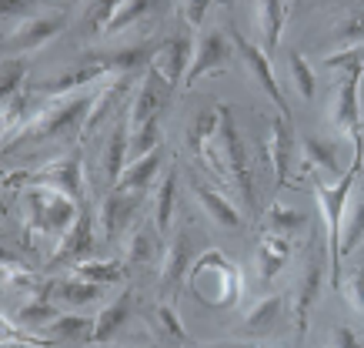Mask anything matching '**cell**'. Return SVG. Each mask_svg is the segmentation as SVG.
I'll return each mask as SVG.
<instances>
[{
    "instance_id": "cell-34",
    "label": "cell",
    "mask_w": 364,
    "mask_h": 348,
    "mask_svg": "<svg viewBox=\"0 0 364 348\" xmlns=\"http://www.w3.org/2000/svg\"><path fill=\"white\" fill-rule=\"evenodd\" d=\"M54 318H57V312H54V305H50V298H44V295H31V298L21 305V312H17V325H21L23 332H31V328L50 325Z\"/></svg>"
},
{
    "instance_id": "cell-31",
    "label": "cell",
    "mask_w": 364,
    "mask_h": 348,
    "mask_svg": "<svg viewBox=\"0 0 364 348\" xmlns=\"http://www.w3.org/2000/svg\"><path fill=\"white\" fill-rule=\"evenodd\" d=\"M174 188H177V168L164 171V178L157 184V198H154V231L157 235H164L167 228H171V214H174Z\"/></svg>"
},
{
    "instance_id": "cell-18",
    "label": "cell",
    "mask_w": 364,
    "mask_h": 348,
    "mask_svg": "<svg viewBox=\"0 0 364 348\" xmlns=\"http://www.w3.org/2000/svg\"><path fill=\"white\" fill-rule=\"evenodd\" d=\"M100 78H107V70L84 57V64H80V68L64 70V74H57V78L44 80L37 90H41V94H47V97H64V94L84 90V84H94V80H100ZM111 78H114V74H111Z\"/></svg>"
},
{
    "instance_id": "cell-35",
    "label": "cell",
    "mask_w": 364,
    "mask_h": 348,
    "mask_svg": "<svg viewBox=\"0 0 364 348\" xmlns=\"http://www.w3.org/2000/svg\"><path fill=\"white\" fill-rule=\"evenodd\" d=\"M50 295H57L67 305H87L100 295V288L97 285H87V281H77V278H50Z\"/></svg>"
},
{
    "instance_id": "cell-4",
    "label": "cell",
    "mask_w": 364,
    "mask_h": 348,
    "mask_svg": "<svg viewBox=\"0 0 364 348\" xmlns=\"http://www.w3.org/2000/svg\"><path fill=\"white\" fill-rule=\"evenodd\" d=\"M364 68L351 64L348 74L338 84L334 94V107H331V121L348 141H351V161H364V131H361V104H358V88H361Z\"/></svg>"
},
{
    "instance_id": "cell-27",
    "label": "cell",
    "mask_w": 364,
    "mask_h": 348,
    "mask_svg": "<svg viewBox=\"0 0 364 348\" xmlns=\"http://www.w3.org/2000/svg\"><path fill=\"white\" fill-rule=\"evenodd\" d=\"M364 238V184L361 191L354 194V201L348 198V208H344V225H341V258L351 255L354 248L361 245Z\"/></svg>"
},
{
    "instance_id": "cell-46",
    "label": "cell",
    "mask_w": 364,
    "mask_h": 348,
    "mask_svg": "<svg viewBox=\"0 0 364 348\" xmlns=\"http://www.w3.org/2000/svg\"><path fill=\"white\" fill-rule=\"evenodd\" d=\"M0 265H23V261L17 258L14 251H7V248H0Z\"/></svg>"
},
{
    "instance_id": "cell-25",
    "label": "cell",
    "mask_w": 364,
    "mask_h": 348,
    "mask_svg": "<svg viewBox=\"0 0 364 348\" xmlns=\"http://www.w3.org/2000/svg\"><path fill=\"white\" fill-rule=\"evenodd\" d=\"M157 168H161V147H157V151H151V154L137 157V161H131V164L124 168L121 181H117L114 188H117V191H137V194H144L147 188H151V181L157 178Z\"/></svg>"
},
{
    "instance_id": "cell-1",
    "label": "cell",
    "mask_w": 364,
    "mask_h": 348,
    "mask_svg": "<svg viewBox=\"0 0 364 348\" xmlns=\"http://www.w3.org/2000/svg\"><path fill=\"white\" fill-rule=\"evenodd\" d=\"M97 97V90H74V94H64V97H50L44 107L33 111L31 121H23V127L17 135L0 144V151H14L21 144H37V141H57V137H67V135H77L80 137V127L87 121V111L90 104Z\"/></svg>"
},
{
    "instance_id": "cell-32",
    "label": "cell",
    "mask_w": 364,
    "mask_h": 348,
    "mask_svg": "<svg viewBox=\"0 0 364 348\" xmlns=\"http://www.w3.org/2000/svg\"><path fill=\"white\" fill-rule=\"evenodd\" d=\"M27 107H31V94H27V90H17L11 101L0 104V144H7L23 127V111H27Z\"/></svg>"
},
{
    "instance_id": "cell-24",
    "label": "cell",
    "mask_w": 364,
    "mask_h": 348,
    "mask_svg": "<svg viewBox=\"0 0 364 348\" xmlns=\"http://www.w3.org/2000/svg\"><path fill=\"white\" fill-rule=\"evenodd\" d=\"M100 168H104V181H107L111 188L121 181L124 168H127V121H121L111 131L107 144L100 151Z\"/></svg>"
},
{
    "instance_id": "cell-5",
    "label": "cell",
    "mask_w": 364,
    "mask_h": 348,
    "mask_svg": "<svg viewBox=\"0 0 364 348\" xmlns=\"http://www.w3.org/2000/svg\"><path fill=\"white\" fill-rule=\"evenodd\" d=\"M27 188L60 191V194H67V198H74L77 204H84L87 184H84V157H80V151L57 157V161H50V164L41 171H31V174H27Z\"/></svg>"
},
{
    "instance_id": "cell-22",
    "label": "cell",
    "mask_w": 364,
    "mask_h": 348,
    "mask_svg": "<svg viewBox=\"0 0 364 348\" xmlns=\"http://www.w3.org/2000/svg\"><path fill=\"white\" fill-rule=\"evenodd\" d=\"M131 288L124 295H117L107 308H100V315L94 318V325H90V338L87 342H94V345H104V342H111L114 332L127 322V315H131Z\"/></svg>"
},
{
    "instance_id": "cell-3",
    "label": "cell",
    "mask_w": 364,
    "mask_h": 348,
    "mask_svg": "<svg viewBox=\"0 0 364 348\" xmlns=\"http://www.w3.org/2000/svg\"><path fill=\"white\" fill-rule=\"evenodd\" d=\"M214 154H218V164H221V174L231 178V184L237 188L241 201L247 211H257V198H254V181H251V164H247V154H244V141L241 131L234 124V114L228 104H218V135H214Z\"/></svg>"
},
{
    "instance_id": "cell-40",
    "label": "cell",
    "mask_w": 364,
    "mask_h": 348,
    "mask_svg": "<svg viewBox=\"0 0 364 348\" xmlns=\"http://www.w3.org/2000/svg\"><path fill=\"white\" fill-rule=\"evenodd\" d=\"M144 14H147V4H144V0H134V4H114L111 21L104 23V31H100V34H117V31H124L127 23L141 21Z\"/></svg>"
},
{
    "instance_id": "cell-28",
    "label": "cell",
    "mask_w": 364,
    "mask_h": 348,
    "mask_svg": "<svg viewBox=\"0 0 364 348\" xmlns=\"http://www.w3.org/2000/svg\"><path fill=\"white\" fill-rule=\"evenodd\" d=\"M277 315H281V298L277 295H264L244 312V332L247 335H267L274 328Z\"/></svg>"
},
{
    "instance_id": "cell-37",
    "label": "cell",
    "mask_w": 364,
    "mask_h": 348,
    "mask_svg": "<svg viewBox=\"0 0 364 348\" xmlns=\"http://www.w3.org/2000/svg\"><path fill=\"white\" fill-rule=\"evenodd\" d=\"M287 78H291V84L298 88V94L304 101L314 97V70H311V64L304 60V54H298V51L287 54Z\"/></svg>"
},
{
    "instance_id": "cell-17",
    "label": "cell",
    "mask_w": 364,
    "mask_h": 348,
    "mask_svg": "<svg viewBox=\"0 0 364 348\" xmlns=\"http://www.w3.org/2000/svg\"><path fill=\"white\" fill-rule=\"evenodd\" d=\"M188 261H191V235L188 231H177L164 251V261H161V295L164 298L174 295V288L184 281Z\"/></svg>"
},
{
    "instance_id": "cell-36",
    "label": "cell",
    "mask_w": 364,
    "mask_h": 348,
    "mask_svg": "<svg viewBox=\"0 0 364 348\" xmlns=\"http://www.w3.org/2000/svg\"><path fill=\"white\" fill-rule=\"evenodd\" d=\"M90 318H80V315H57L50 322V335L54 338H67V342H87L90 338Z\"/></svg>"
},
{
    "instance_id": "cell-33",
    "label": "cell",
    "mask_w": 364,
    "mask_h": 348,
    "mask_svg": "<svg viewBox=\"0 0 364 348\" xmlns=\"http://www.w3.org/2000/svg\"><path fill=\"white\" fill-rule=\"evenodd\" d=\"M334 37H338V51H354L364 41V4L344 11V17L334 23Z\"/></svg>"
},
{
    "instance_id": "cell-42",
    "label": "cell",
    "mask_w": 364,
    "mask_h": 348,
    "mask_svg": "<svg viewBox=\"0 0 364 348\" xmlns=\"http://www.w3.org/2000/svg\"><path fill=\"white\" fill-rule=\"evenodd\" d=\"M341 292H344V298L351 302L354 312L364 315V271H354L348 281H341Z\"/></svg>"
},
{
    "instance_id": "cell-12",
    "label": "cell",
    "mask_w": 364,
    "mask_h": 348,
    "mask_svg": "<svg viewBox=\"0 0 364 348\" xmlns=\"http://www.w3.org/2000/svg\"><path fill=\"white\" fill-rule=\"evenodd\" d=\"M164 94H167V84L157 78L154 70H147L144 80L137 84L131 111H127V131H137V127H144V124L157 121V114H161V107H164Z\"/></svg>"
},
{
    "instance_id": "cell-21",
    "label": "cell",
    "mask_w": 364,
    "mask_h": 348,
    "mask_svg": "<svg viewBox=\"0 0 364 348\" xmlns=\"http://www.w3.org/2000/svg\"><path fill=\"white\" fill-rule=\"evenodd\" d=\"M154 51L157 47L151 44H134V47H124V51H111V54H90L87 60L100 64L107 74H134V70H141L154 57Z\"/></svg>"
},
{
    "instance_id": "cell-8",
    "label": "cell",
    "mask_w": 364,
    "mask_h": 348,
    "mask_svg": "<svg viewBox=\"0 0 364 348\" xmlns=\"http://www.w3.org/2000/svg\"><path fill=\"white\" fill-rule=\"evenodd\" d=\"M321 281H324V265H321V255H311L304 271H301L298 285H294V302H291V312H294V332L298 338L308 335V322H311V312L318 305V295H321Z\"/></svg>"
},
{
    "instance_id": "cell-15",
    "label": "cell",
    "mask_w": 364,
    "mask_h": 348,
    "mask_svg": "<svg viewBox=\"0 0 364 348\" xmlns=\"http://www.w3.org/2000/svg\"><path fill=\"white\" fill-rule=\"evenodd\" d=\"M214 135H218V107H204L188 124V151L200 161H210V168L221 174V164L214 154Z\"/></svg>"
},
{
    "instance_id": "cell-41",
    "label": "cell",
    "mask_w": 364,
    "mask_h": 348,
    "mask_svg": "<svg viewBox=\"0 0 364 348\" xmlns=\"http://www.w3.org/2000/svg\"><path fill=\"white\" fill-rule=\"evenodd\" d=\"M154 318H157V325L164 328L171 338H184V325H181V318H177V308L171 302H161L154 308Z\"/></svg>"
},
{
    "instance_id": "cell-7",
    "label": "cell",
    "mask_w": 364,
    "mask_h": 348,
    "mask_svg": "<svg viewBox=\"0 0 364 348\" xmlns=\"http://www.w3.org/2000/svg\"><path fill=\"white\" fill-rule=\"evenodd\" d=\"M90 245H94V214H90L87 204H80L77 218L70 221V228H67L64 235L57 238V248H54V255L47 258V268H64V265L74 268V265L84 261Z\"/></svg>"
},
{
    "instance_id": "cell-2",
    "label": "cell",
    "mask_w": 364,
    "mask_h": 348,
    "mask_svg": "<svg viewBox=\"0 0 364 348\" xmlns=\"http://www.w3.org/2000/svg\"><path fill=\"white\" fill-rule=\"evenodd\" d=\"M361 178V161H351V168L344 171L341 178L334 181L331 188L328 184H314V198H318L321 218L328 225V241H324V251H328V281H331L334 292H341V225H344V208H348V198L354 191V181Z\"/></svg>"
},
{
    "instance_id": "cell-9",
    "label": "cell",
    "mask_w": 364,
    "mask_h": 348,
    "mask_svg": "<svg viewBox=\"0 0 364 348\" xmlns=\"http://www.w3.org/2000/svg\"><path fill=\"white\" fill-rule=\"evenodd\" d=\"M64 21H67L64 11L31 14V17H23L11 34H7V47H11V51H37V47H44L50 37L60 34Z\"/></svg>"
},
{
    "instance_id": "cell-43",
    "label": "cell",
    "mask_w": 364,
    "mask_h": 348,
    "mask_svg": "<svg viewBox=\"0 0 364 348\" xmlns=\"http://www.w3.org/2000/svg\"><path fill=\"white\" fill-rule=\"evenodd\" d=\"M0 345H44V342H37V338L23 335L21 325H11V322L0 315Z\"/></svg>"
},
{
    "instance_id": "cell-44",
    "label": "cell",
    "mask_w": 364,
    "mask_h": 348,
    "mask_svg": "<svg viewBox=\"0 0 364 348\" xmlns=\"http://www.w3.org/2000/svg\"><path fill=\"white\" fill-rule=\"evenodd\" d=\"M208 11H210V4H200V0H194V4H181V7H177V17L188 23L191 31H200V21L208 17Z\"/></svg>"
},
{
    "instance_id": "cell-29",
    "label": "cell",
    "mask_w": 364,
    "mask_h": 348,
    "mask_svg": "<svg viewBox=\"0 0 364 348\" xmlns=\"http://www.w3.org/2000/svg\"><path fill=\"white\" fill-rule=\"evenodd\" d=\"M157 255L154 225H137L124 241V265H151Z\"/></svg>"
},
{
    "instance_id": "cell-39",
    "label": "cell",
    "mask_w": 364,
    "mask_h": 348,
    "mask_svg": "<svg viewBox=\"0 0 364 348\" xmlns=\"http://www.w3.org/2000/svg\"><path fill=\"white\" fill-rule=\"evenodd\" d=\"M264 218H267V235H281V238H287L291 231H298L304 225V214L291 211L284 204H271Z\"/></svg>"
},
{
    "instance_id": "cell-11",
    "label": "cell",
    "mask_w": 364,
    "mask_h": 348,
    "mask_svg": "<svg viewBox=\"0 0 364 348\" xmlns=\"http://www.w3.org/2000/svg\"><path fill=\"white\" fill-rule=\"evenodd\" d=\"M191 64V37L174 34L167 37L164 44H157L154 57H151V70L167 84V90L177 88L184 80V68Z\"/></svg>"
},
{
    "instance_id": "cell-38",
    "label": "cell",
    "mask_w": 364,
    "mask_h": 348,
    "mask_svg": "<svg viewBox=\"0 0 364 348\" xmlns=\"http://www.w3.org/2000/svg\"><path fill=\"white\" fill-rule=\"evenodd\" d=\"M23 78H27V60H21V57H7V60H0V104L11 101L14 94L21 90Z\"/></svg>"
},
{
    "instance_id": "cell-45",
    "label": "cell",
    "mask_w": 364,
    "mask_h": 348,
    "mask_svg": "<svg viewBox=\"0 0 364 348\" xmlns=\"http://www.w3.org/2000/svg\"><path fill=\"white\" fill-rule=\"evenodd\" d=\"M328 348H361V338L354 335L348 325H334L328 332Z\"/></svg>"
},
{
    "instance_id": "cell-10",
    "label": "cell",
    "mask_w": 364,
    "mask_h": 348,
    "mask_svg": "<svg viewBox=\"0 0 364 348\" xmlns=\"http://www.w3.org/2000/svg\"><path fill=\"white\" fill-rule=\"evenodd\" d=\"M234 47H237V54L244 57V64H247V70H251V78L261 84V90H264L267 97L277 104V111H281V117H287V101H284V90H281V84H277L274 78V68H271V60H267V54L261 51L257 44H251L247 37L234 34Z\"/></svg>"
},
{
    "instance_id": "cell-6",
    "label": "cell",
    "mask_w": 364,
    "mask_h": 348,
    "mask_svg": "<svg viewBox=\"0 0 364 348\" xmlns=\"http://www.w3.org/2000/svg\"><path fill=\"white\" fill-rule=\"evenodd\" d=\"M231 57V41L224 31H200L198 41L191 44V64L184 70V88H194L204 74H218Z\"/></svg>"
},
{
    "instance_id": "cell-20",
    "label": "cell",
    "mask_w": 364,
    "mask_h": 348,
    "mask_svg": "<svg viewBox=\"0 0 364 348\" xmlns=\"http://www.w3.org/2000/svg\"><path fill=\"white\" fill-rule=\"evenodd\" d=\"M287 261H291V241L287 238L264 235L257 241V278H261V285H271Z\"/></svg>"
},
{
    "instance_id": "cell-13",
    "label": "cell",
    "mask_w": 364,
    "mask_h": 348,
    "mask_svg": "<svg viewBox=\"0 0 364 348\" xmlns=\"http://www.w3.org/2000/svg\"><path fill=\"white\" fill-rule=\"evenodd\" d=\"M131 78H134V74H114L104 88H97V97H94V104H90L87 121H84V127H80V141H87V137L97 131L100 124L114 114V107H117V104L131 94Z\"/></svg>"
},
{
    "instance_id": "cell-30",
    "label": "cell",
    "mask_w": 364,
    "mask_h": 348,
    "mask_svg": "<svg viewBox=\"0 0 364 348\" xmlns=\"http://www.w3.org/2000/svg\"><path fill=\"white\" fill-rule=\"evenodd\" d=\"M70 278L104 288V285H114V281L124 278V261H80L70 268Z\"/></svg>"
},
{
    "instance_id": "cell-47",
    "label": "cell",
    "mask_w": 364,
    "mask_h": 348,
    "mask_svg": "<svg viewBox=\"0 0 364 348\" xmlns=\"http://www.w3.org/2000/svg\"><path fill=\"white\" fill-rule=\"evenodd\" d=\"M4 214H7V204H4V198H0V218H4Z\"/></svg>"
},
{
    "instance_id": "cell-26",
    "label": "cell",
    "mask_w": 364,
    "mask_h": 348,
    "mask_svg": "<svg viewBox=\"0 0 364 348\" xmlns=\"http://www.w3.org/2000/svg\"><path fill=\"white\" fill-rule=\"evenodd\" d=\"M287 21V7L284 4H257V34H261V51L271 57V51L281 41V27Z\"/></svg>"
},
{
    "instance_id": "cell-14",
    "label": "cell",
    "mask_w": 364,
    "mask_h": 348,
    "mask_svg": "<svg viewBox=\"0 0 364 348\" xmlns=\"http://www.w3.org/2000/svg\"><path fill=\"white\" fill-rule=\"evenodd\" d=\"M294 137V127L287 117L277 114L274 121L267 124V137H264V154L271 161V168H274V184L277 188H284L287 184V174H291V141Z\"/></svg>"
},
{
    "instance_id": "cell-16",
    "label": "cell",
    "mask_w": 364,
    "mask_h": 348,
    "mask_svg": "<svg viewBox=\"0 0 364 348\" xmlns=\"http://www.w3.org/2000/svg\"><path fill=\"white\" fill-rule=\"evenodd\" d=\"M141 201H144V194H137V191H117V188H111V191L104 194V201H100V208H97L104 238L117 235L124 221H131V214L141 208Z\"/></svg>"
},
{
    "instance_id": "cell-48",
    "label": "cell",
    "mask_w": 364,
    "mask_h": 348,
    "mask_svg": "<svg viewBox=\"0 0 364 348\" xmlns=\"http://www.w3.org/2000/svg\"><path fill=\"white\" fill-rule=\"evenodd\" d=\"M7 348H41V345H7Z\"/></svg>"
},
{
    "instance_id": "cell-19",
    "label": "cell",
    "mask_w": 364,
    "mask_h": 348,
    "mask_svg": "<svg viewBox=\"0 0 364 348\" xmlns=\"http://www.w3.org/2000/svg\"><path fill=\"white\" fill-rule=\"evenodd\" d=\"M194 198L200 201L204 214H208L218 228H228V231H237V228H241V211H237V204H231L221 191H214L208 184L194 181Z\"/></svg>"
},
{
    "instance_id": "cell-23",
    "label": "cell",
    "mask_w": 364,
    "mask_h": 348,
    "mask_svg": "<svg viewBox=\"0 0 364 348\" xmlns=\"http://www.w3.org/2000/svg\"><path fill=\"white\" fill-rule=\"evenodd\" d=\"M301 154H304V168L314 171H328L334 178H341L344 168H341V147L328 141V137H304L301 141Z\"/></svg>"
}]
</instances>
